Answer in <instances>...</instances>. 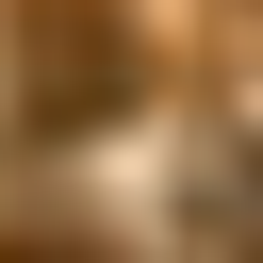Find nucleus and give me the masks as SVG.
I'll return each instance as SVG.
<instances>
[{
	"instance_id": "3",
	"label": "nucleus",
	"mask_w": 263,
	"mask_h": 263,
	"mask_svg": "<svg viewBox=\"0 0 263 263\" xmlns=\"http://www.w3.org/2000/svg\"><path fill=\"white\" fill-rule=\"evenodd\" d=\"M0 263H66V230H0Z\"/></svg>"
},
{
	"instance_id": "1",
	"label": "nucleus",
	"mask_w": 263,
	"mask_h": 263,
	"mask_svg": "<svg viewBox=\"0 0 263 263\" xmlns=\"http://www.w3.org/2000/svg\"><path fill=\"white\" fill-rule=\"evenodd\" d=\"M0 82H16L33 132H99V115H132V82H148L132 0H0Z\"/></svg>"
},
{
	"instance_id": "2",
	"label": "nucleus",
	"mask_w": 263,
	"mask_h": 263,
	"mask_svg": "<svg viewBox=\"0 0 263 263\" xmlns=\"http://www.w3.org/2000/svg\"><path fill=\"white\" fill-rule=\"evenodd\" d=\"M197 214H214L230 247H263V164H197Z\"/></svg>"
}]
</instances>
